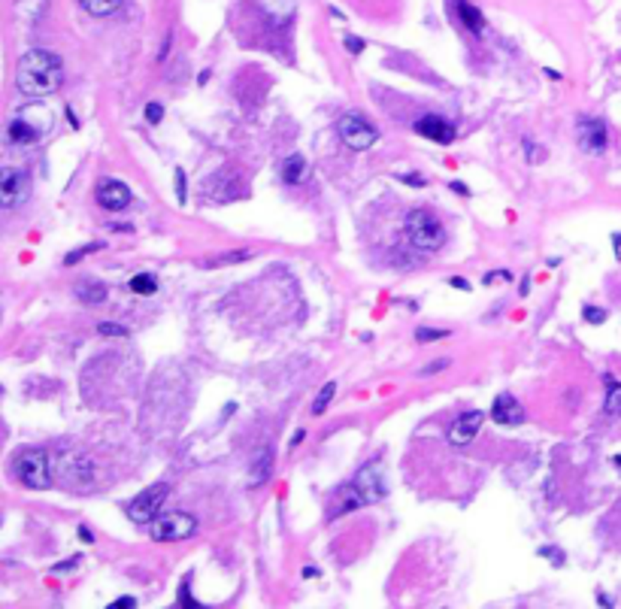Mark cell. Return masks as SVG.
Instances as JSON below:
<instances>
[{"label":"cell","instance_id":"cell-10","mask_svg":"<svg viewBox=\"0 0 621 609\" xmlns=\"http://www.w3.org/2000/svg\"><path fill=\"white\" fill-rule=\"evenodd\" d=\"M482 421H485V412H479V410L464 412L461 419H455V424L449 428V442L452 446H470V442L479 437Z\"/></svg>","mask_w":621,"mask_h":609},{"label":"cell","instance_id":"cell-44","mask_svg":"<svg viewBox=\"0 0 621 609\" xmlns=\"http://www.w3.org/2000/svg\"><path fill=\"white\" fill-rule=\"evenodd\" d=\"M615 464H618V467H621V455H615Z\"/></svg>","mask_w":621,"mask_h":609},{"label":"cell","instance_id":"cell-33","mask_svg":"<svg viewBox=\"0 0 621 609\" xmlns=\"http://www.w3.org/2000/svg\"><path fill=\"white\" fill-rule=\"evenodd\" d=\"M540 555H549L552 564H564V552H561V549H549V546H543V549H540Z\"/></svg>","mask_w":621,"mask_h":609},{"label":"cell","instance_id":"cell-26","mask_svg":"<svg viewBox=\"0 0 621 609\" xmlns=\"http://www.w3.org/2000/svg\"><path fill=\"white\" fill-rule=\"evenodd\" d=\"M449 330H434V328H418L415 330V340L418 343H434V340H445Z\"/></svg>","mask_w":621,"mask_h":609},{"label":"cell","instance_id":"cell-11","mask_svg":"<svg viewBox=\"0 0 621 609\" xmlns=\"http://www.w3.org/2000/svg\"><path fill=\"white\" fill-rule=\"evenodd\" d=\"M415 134H422L424 140H434L440 146H449L455 143V125L445 122L443 115H422L415 122Z\"/></svg>","mask_w":621,"mask_h":609},{"label":"cell","instance_id":"cell-20","mask_svg":"<svg viewBox=\"0 0 621 609\" xmlns=\"http://www.w3.org/2000/svg\"><path fill=\"white\" fill-rule=\"evenodd\" d=\"M79 4H82L85 13L97 15V18H106V15H115L124 0H79Z\"/></svg>","mask_w":621,"mask_h":609},{"label":"cell","instance_id":"cell-36","mask_svg":"<svg viewBox=\"0 0 621 609\" xmlns=\"http://www.w3.org/2000/svg\"><path fill=\"white\" fill-rule=\"evenodd\" d=\"M445 367H449V361H445V358H443V361H434L431 367H424V370H422V376H431V373H440V370H445Z\"/></svg>","mask_w":621,"mask_h":609},{"label":"cell","instance_id":"cell-16","mask_svg":"<svg viewBox=\"0 0 621 609\" xmlns=\"http://www.w3.org/2000/svg\"><path fill=\"white\" fill-rule=\"evenodd\" d=\"M270 467H273V455H270V449H258V451H255L252 467H249V482H252V488H255V485H261V482H267Z\"/></svg>","mask_w":621,"mask_h":609},{"label":"cell","instance_id":"cell-40","mask_svg":"<svg viewBox=\"0 0 621 609\" xmlns=\"http://www.w3.org/2000/svg\"><path fill=\"white\" fill-rule=\"evenodd\" d=\"M79 540H82V542H94V533H91L85 524H79Z\"/></svg>","mask_w":621,"mask_h":609},{"label":"cell","instance_id":"cell-9","mask_svg":"<svg viewBox=\"0 0 621 609\" xmlns=\"http://www.w3.org/2000/svg\"><path fill=\"white\" fill-rule=\"evenodd\" d=\"M58 476L70 485H88L91 476H94V467H91V461L85 455H73V451H67V455L58 458Z\"/></svg>","mask_w":621,"mask_h":609},{"label":"cell","instance_id":"cell-27","mask_svg":"<svg viewBox=\"0 0 621 609\" xmlns=\"http://www.w3.org/2000/svg\"><path fill=\"white\" fill-rule=\"evenodd\" d=\"M97 334L100 337H127L131 330H127L124 325H109V321H104V325H97Z\"/></svg>","mask_w":621,"mask_h":609},{"label":"cell","instance_id":"cell-25","mask_svg":"<svg viewBox=\"0 0 621 609\" xmlns=\"http://www.w3.org/2000/svg\"><path fill=\"white\" fill-rule=\"evenodd\" d=\"M104 248V243H88V246H82V248H76V252H70L67 258H64V264L67 267H73V264H79L85 255H91V252H100Z\"/></svg>","mask_w":621,"mask_h":609},{"label":"cell","instance_id":"cell-21","mask_svg":"<svg viewBox=\"0 0 621 609\" xmlns=\"http://www.w3.org/2000/svg\"><path fill=\"white\" fill-rule=\"evenodd\" d=\"M127 288H131L134 294H143V298H152L155 291H158V279H155L152 273H136L131 282H127Z\"/></svg>","mask_w":621,"mask_h":609},{"label":"cell","instance_id":"cell-35","mask_svg":"<svg viewBox=\"0 0 621 609\" xmlns=\"http://www.w3.org/2000/svg\"><path fill=\"white\" fill-rule=\"evenodd\" d=\"M345 46H349L352 55H361V52H364V40H358V36H345Z\"/></svg>","mask_w":621,"mask_h":609},{"label":"cell","instance_id":"cell-2","mask_svg":"<svg viewBox=\"0 0 621 609\" xmlns=\"http://www.w3.org/2000/svg\"><path fill=\"white\" fill-rule=\"evenodd\" d=\"M388 494V482H385V473H382V464L379 461H373V464H367L364 470H358V476L352 479V485L343 491V506L336 512H352L358 510V506L364 503H376L382 500V497Z\"/></svg>","mask_w":621,"mask_h":609},{"label":"cell","instance_id":"cell-41","mask_svg":"<svg viewBox=\"0 0 621 609\" xmlns=\"http://www.w3.org/2000/svg\"><path fill=\"white\" fill-rule=\"evenodd\" d=\"M397 179H400V182H406V186H418V188L424 186V179H422V176H397Z\"/></svg>","mask_w":621,"mask_h":609},{"label":"cell","instance_id":"cell-17","mask_svg":"<svg viewBox=\"0 0 621 609\" xmlns=\"http://www.w3.org/2000/svg\"><path fill=\"white\" fill-rule=\"evenodd\" d=\"M458 15H461V24H467L470 34H482L485 31V15L479 13L470 0H458Z\"/></svg>","mask_w":621,"mask_h":609},{"label":"cell","instance_id":"cell-13","mask_svg":"<svg viewBox=\"0 0 621 609\" xmlns=\"http://www.w3.org/2000/svg\"><path fill=\"white\" fill-rule=\"evenodd\" d=\"M97 203L104 209H109V212H118V209H124L127 203H131V188H127L124 182H118V179H104L97 186Z\"/></svg>","mask_w":621,"mask_h":609},{"label":"cell","instance_id":"cell-32","mask_svg":"<svg viewBox=\"0 0 621 609\" xmlns=\"http://www.w3.org/2000/svg\"><path fill=\"white\" fill-rule=\"evenodd\" d=\"M179 606H200L197 601H191V594H188V579L182 582V588H179Z\"/></svg>","mask_w":621,"mask_h":609},{"label":"cell","instance_id":"cell-28","mask_svg":"<svg viewBox=\"0 0 621 609\" xmlns=\"http://www.w3.org/2000/svg\"><path fill=\"white\" fill-rule=\"evenodd\" d=\"M582 316H585L588 325H604L606 321V309H597V307H585L582 309Z\"/></svg>","mask_w":621,"mask_h":609},{"label":"cell","instance_id":"cell-15","mask_svg":"<svg viewBox=\"0 0 621 609\" xmlns=\"http://www.w3.org/2000/svg\"><path fill=\"white\" fill-rule=\"evenodd\" d=\"M282 179H285L288 186H304V182L309 179V164L300 152L288 155V158L282 161Z\"/></svg>","mask_w":621,"mask_h":609},{"label":"cell","instance_id":"cell-3","mask_svg":"<svg viewBox=\"0 0 621 609\" xmlns=\"http://www.w3.org/2000/svg\"><path fill=\"white\" fill-rule=\"evenodd\" d=\"M404 237L406 243L418 248V252H436L445 243V227L436 221L431 212L424 209H413L404 221Z\"/></svg>","mask_w":621,"mask_h":609},{"label":"cell","instance_id":"cell-42","mask_svg":"<svg viewBox=\"0 0 621 609\" xmlns=\"http://www.w3.org/2000/svg\"><path fill=\"white\" fill-rule=\"evenodd\" d=\"M67 122H70V127H79V118H76V113H73V109H67Z\"/></svg>","mask_w":621,"mask_h":609},{"label":"cell","instance_id":"cell-38","mask_svg":"<svg viewBox=\"0 0 621 609\" xmlns=\"http://www.w3.org/2000/svg\"><path fill=\"white\" fill-rule=\"evenodd\" d=\"M497 279H513V276H509V270H494L485 276V282H497Z\"/></svg>","mask_w":621,"mask_h":609},{"label":"cell","instance_id":"cell-5","mask_svg":"<svg viewBox=\"0 0 621 609\" xmlns=\"http://www.w3.org/2000/svg\"><path fill=\"white\" fill-rule=\"evenodd\" d=\"M167 494H170V485H164V482L145 488V491H140L131 503L124 506L127 519H131L134 524H149V522H155V519L161 515V510H164V500H167Z\"/></svg>","mask_w":621,"mask_h":609},{"label":"cell","instance_id":"cell-8","mask_svg":"<svg viewBox=\"0 0 621 609\" xmlns=\"http://www.w3.org/2000/svg\"><path fill=\"white\" fill-rule=\"evenodd\" d=\"M31 191V179H27L24 170H15V167H6L3 176H0V206L3 209H15L18 203L27 197Z\"/></svg>","mask_w":621,"mask_h":609},{"label":"cell","instance_id":"cell-43","mask_svg":"<svg viewBox=\"0 0 621 609\" xmlns=\"http://www.w3.org/2000/svg\"><path fill=\"white\" fill-rule=\"evenodd\" d=\"M304 437H306V430H297L294 440H291V446H300V442H304Z\"/></svg>","mask_w":621,"mask_h":609},{"label":"cell","instance_id":"cell-14","mask_svg":"<svg viewBox=\"0 0 621 609\" xmlns=\"http://www.w3.org/2000/svg\"><path fill=\"white\" fill-rule=\"evenodd\" d=\"M491 419H494L497 424H522L524 421V410H522V403H518L513 394L504 391V394H497V398H494V403H491Z\"/></svg>","mask_w":621,"mask_h":609},{"label":"cell","instance_id":"cell-18","mask_svg":"<svg viewBox=\"0 0 621 609\" xmlns=\"http://www.w3.org/2000/svg\"><path fill=\"white\" fill-rule=\"evenodd\" d=\"M206 186H218V200H234V197H240L243 195V188H240V182H236V176L231 170H224V173H218V176H213L206 182Z\"/></svg>","mask_w":621,"mask_h":609},{"label":"cell","instance_id":"cell-12","mask_svg":"<svg viewBox=\"0 0 621 609\" xmlns=\"http://www.w3.org/2000/svg\"><path fill=\"white\" fill-rule=\"evenodd\" d=\"M576 131H579V143L585 146L588 152L597 155V152H604L606 146H609V131H606V125L600 122V118H588V115L579 118V127H576Z\"/></svg>","mask_w":621,"mask_h":609},{"label":"cell","instance_id":"cell-4","mask_svg":"<svg viewBox=\"0 0 621 609\" xmlns=\"http://www.w3.org/2000/svg\"><path fill=\"white\" fill-rule=\"evenodd\" d=\"M15 467V476L18 482L24 488H34V491H43V488L52 485V458L45 449H36V446H27L15 455L13 461Z\"/></svg>","mask_w":621,"mask_h":609},{"label":"cell","instance_id":"cell-31","mask_svg":"<svg viewBox=\"0 0 621 609\" xmlns=\"http://www.w3.org/2000/svg\"><path fill=\"white\" fill-rule=\"evenodd\" d=\"M188 197V188H185V170H176V200L185 203Z\"/></svg>","mask_w":621,"mask_h":609},{"label":"cell","instance_id":"cell-7","mask_svg":"<svg viewBox=\"0 0 621 609\" xmlns=\"http://www.w3.org/2000/svg\"><path fill=\"white\" fill-rule=\"evenodd\" d=\"M340 140L349 146L352 152H367L370 146L379 140V131L364 115L349 113V115L340 118Z\"/></svg>","mask_w":621,"mask_h":609},{"label":"cell","instance_id":"cell-23","mask_svg":"<svg viewBox=\"0 0 621 609\" xmlns=\"http://www.w3.org/2000/svg\"><path fill=\"white\" fill-rule=\"evenodd\" d=\"M76 298L82 303H104L106 300V288L100 282H82L79 291H76Z\"/></svg>","mask_w":621,"mask_h":609},{"label":"cell","instance_id":"cell-22","mask_svg":"<svg viewBox=\"0 0 621 609\" xmlns=\"http://www.w3.org/2000/svg\"><path fill=\"white\" fill-rule=\"evenodd\" d=\"M606 415H621V382L606 379V400H604Z\"/></svg>","mask_w":621,"mask_h":609},{"label":"cell","instance_id":"cell-29","mask_svg":"<svg viewBox=\"0 0 621 609\" xmlns=\"http://www.w3.org/2000/svg\"><path fill=\"white\" fill-rule=\"evenodd\" d=\"M164 118V106L161 104H145V122L149 125H158Z\"/></svg>","mask_w":621,"mask_h":609},{"label":"cell","instance_id":"cell-6","mask_svg":"<svg viewBox=\"0 0 621 609\" xmlns=\"http://www.w3.org/2000/svg\"><path fill=\"white\" fill-rule=\"evenodd\" d=\"M197 531V519L188 512H164L152 522V540L155 542H179L194 537Z\"/></svg>","mask_w":621,"mask_h":609},{"label":"cell","instance_id":"cell-1","mask_svg":"<svg viewBox=\"0 0 621 609\" xmlns=\"http://www.w3.org/2000/svg\"><path fill=\"white\" fill-rule=\"evenodd\" d=\"M64 82V67L58 61V55L31 49L18 58L15 67V88L24 97H49L61 88Z\"/></svg>","mask_w":621,"mask_h":609},{"label":"cell","instance_id":"cell-24","mask_svg":"<svg viewBox=\"0 0 621 609\" xmlns=\"http://www.w3.org/2000/svg\"><path fill=\"white\" fill-rule=\"evenodd\" d=\"M334 394H336V382L322 385L318 398L313 400V415H324V412H327V406H331V400H334Z\"/></svg>","mask_w":621,"mask_h":609},{"label":"cell","instance_id":"cell-34","mask_svg":"<svg viewBox=\"0 0 621 609\" xmlns=\"http://www.w3.org/2000/svg\"><path fill=\"white\" fill-rule=\"evenodd\" d=\"M136 606V597H118V601L109 603V609H131Z\"/></svg>","mask_w":621,"mask_h":609},{"label":"cell","instance_id":"cell-39","mask_svg":"<svg viewBox=\"0 0 621 609\" xmlns=\"http://www.w3.org/2000/svg\"><path fill=\"white\" fill-rule=\"evenodd\" d=\"M449 188L455 191V195H461V197H467V195H470V188L464 186V182H449Z\"/></svg>","mask_w":621,"mask_h":609},{"label":"cell","instance_id":"cell-30","mask_svg":"<svg viewBox=\"0 0 621 609\" xmlns=\"http://www.w3.org/2000/svg\"><path fill=\"white\" fill-rule=\"evenodd\" d=\"M79 561H82V555H73V558H67V561H61V564H55L52 573H67V570H76Z\"/></svg>","mask_w":621,"mask_h":609},{"label":"cell","instance_id":"cell-37","mask_svg":"<svg viewBox=\"0 0 621 609\" xmlns=\"http://www.w3.org/2000/svg\"><path fill=\"white\" fill-rule=\"evenodd\" d=\"M449 285H452V288H461V291H470V282H467V279H461V276H452Z\"/></svg>","mask_w":621,"mask_h":609},{"label":"cell","instance_id":"cell-19","mask_svg":"<svg viewBox=\"0 0 621 609\" xmlns=\"http://www.w3.org/2000/svg\"><path fill=\"white\" fill-rule=\"evenodd\" d=\"M6 136L13 143H18V146H27V143H34L36 136H40V131H34L31 122H24V118H13V122H9Z\"/></svg>","mask_w":621,"mask_h":609}]
</instances>
